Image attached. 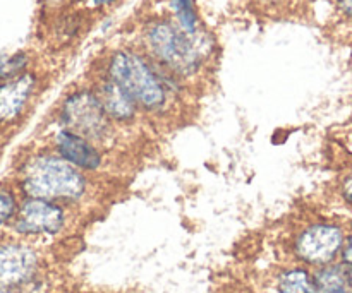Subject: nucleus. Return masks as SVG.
Instances as JSON below:
<instances>
[{
    "label": "nucleus",
    "instance_id": "obj_1",
    "mask_svg": "<svg viewBox=\"0 0 352 293\" xmlns=\"http://www.w3.org/2000/svg\"><path fill=\"white\" fill-rule=\"evenodd\" d=\"M144 55L175 79L199 74L212 43L205 33L189 34L172 17H160L143 30Z\"/></svg>",
    "mask_w": 352,
    "mask_h": 293
},
{
    "label": "nucleus",
    "instance_id": "obj_2",
    "mask_svg": "<svg viewBox=\"0 0 352 293\" xmlns=\"http://www.w3.org/2000/svg\"><path fill=\"white\" fill-rule=\"evenodd\" d=\"M105 78L116 82L138 108L150 113H160L170 102L174 91V75L155 65L144 51L119 48L109 55Z\"/></svg>",
    "mask_w": 352,
    "mask_h": 293
},
{
    "label": "nucleus",
    "instance_id": "obj_3",
    "mask_svg": "<svg viewBox=\"0 0 352 293\" xmlns=\"http://www.w3.org/2000/svg\"><path fill=\"white\" fill-rule=\"evenodd\" d=\"M17 184L24 198L52 202H78L88 191L81 170L55 153H36L19 167Z\"/></svg>",
    "mask_w": 352,
    "mask_h": 293
},
{
    "label": "nucleus",
    "instance_id": "obj_4",
    "mask_svg": "<svg viewBox=\"0 0 352 293\" xmlns=\"http://www.w3.org/2000/svg\"><path fill=\"white\" fill-rule=\"evenodd\" d=\"M58 117L64 129L95 143H103L112 134V120L107 117L93 88H81L62 102Z\"/></svg>",
    "mask_w": 352,
    "mask_h": 293
},
{
    "label": "nucleus",
    "instance_id": "obj_5",
    "mask_svg": "<svg viewBox=\"0 0 352 293\" xmlns=\"http://www.w3.org/2000/svg\"><path fill=\"white\" fill-rule=\"evenodd\" d=\"M346 233L337 223L316 222L305 226L292 242V253L301 264L322 268L336 263L340 256Z\"/></svg>",
    "mask_w": 352,
    "mask_h": 293
},
{
    "label": "nucleus",
    "instance_id": "obj_6",
    "mask_svg": "<svg viewBox=\"0 0 352 293\" xmlns=\"http://www.w3.org/2000/svg\"><path fill=\"white\" fill-rule=\"evenodd\" d=\"M40 253L24 239L0 240V285L9 288H38Z\"/></svg>",
    "mask_w": 352,
    "mask_h": 293
},
{
    "label": "nucleus",
    "instance_id": "obj_7",
    "mask_svg": "<svg viewBox=\"0 0 352 293\" xmlns=\"http://www.w3.org/2000/svg\"><path fill=\"white\" fill-rule=\"evenodd\" d=\"M67 215L60 204L45 199L24 198L12 222V230L21 239L55 237L65 228Z\"/></svg>",
    "mask_w": 352,
    "mask_h": 293
},
{
    "label": "nucleus",
    "instance_id": "obj_8",
    "mask_svg": "<svg viewBox=\"0 0 352 293\" xmlns=\"http://www.w3.org/2000/svg\"><path fill=\"white\" fill-rule=\"evenodd\" d=\"M38 88V75L26 71L0 82V129L14 126L26 112Z\"/></svg>",
    "mask_w": 352,
    "mask_h": 293
},
{
    "label": "nucleus",
    "instance_id": "obj_9",
    "mask_svg": "<svg viewBox=\"0 0 352 293\" xmlns=\"http://www.w3.org/2000/svg\"><path fill=\"white\" fill-rule=\"evenodd\" d=\"M55 150L58 156L81 172H93L102 167L103 156L98 148L91 141L67 129H62L55 134Z\"/></svg>",
    "mask_w": 352,
    "mask_h": 293
},
{
    "label": "nucleus",
    "instance_id": "obj_10",
    "mask_svg": "<svg viewBox=\"0 0 352 293\" xmlns=\"http://www.w3.org/2000/svg\"><path fill=\"white\" fill-rule=\"evenodd\" d=\"M96 96L105 110L107 117L117 124H133L138 117V106L119 86L109 78L102 75L96 81L95 88Z\"/></svg>",
    "mask_w": 352,
    "mask_h": 293
},
{
    "label": "nucleus",
    "instance_id": "obj_11",
    "mask_svg": "<svg viewBox=\"0 0 352 293\" xmlns=\"http://www.w3.org/2000/svg\"><path fill=\"white\" fill-rule=\"evenodd\" d=\"M277 293H316L313 273L305 266L285 268L275 280Z\"/></svg>",
    "mask_w": 352,
    "mask_h": 293
},
{
    "label": "nucleus",
    "instance_id": "obj_12",
    "mask_svg": "<svg viewBox=\"0 0 352 293\" xmlns=\"http://www.w3.org/2000/svg\"><path fill=\"white\" fill-rule=\"evenodd\" d=\"M313 281H315L316 293H339L349 288L346 266H342L340 263L316 268L313 271Z\"/></svg>",
    "mask_w": 352,
    "mask_h": 293
},
{
    "label": "nucleus",
    "instance_id": "obj_13",
    "mask_svg": "<svg viewBox=\"0 0 352 293\" xmlns=\"http://www.w3.org/2000/svg\"><path fill=\"white\" fill-rule=\"evenodd\" d=\"M172 19L189 34L203 33L199 26V17L196 14L195 0H170Z\"/></svg>",
    "mask_w": 352,
    "mask_h": 293
},
{
    "label": "nucleus",
    "instance_id": "obj_14",
    "mask_svg": "<svg viewBox=\"0 0 352 293\" xmlns=\"http://www.w3.org/2000/svg\"><path fill=\"white\" fill-rule=\"evenodd\" d=\"M30 65V55L26 51H16L12 55L0 57V82L23 74Z\"/></svg>",
    "mask_w": 352,
    "mask_h": 293
},
{
    "label": "nucleus",
    "instance_id": "obj_15",
    "mask_svg": "<svg viewBox=\"0 0 352 293\" xmlns=\"http://www.w3.org/2000/svg\"><path fill=\"white\" fill-rule=\"evenodd\" d=\"M19 209L16 192L7 185H0V228L12 225Z\"/></svg>",
    "mask_w": 352,
    "mask_h": 293
},
{
    "label": "nucleus",
    "instance_id": "obj_16",
    "mask_svg": "<svg viewBox=\"0 0 352 293\" xmlns=\"http://www.w3.org/2000/svg\"><path fill=\"white\" fill-rule=\"evenodd\" d=\"M340 264L346 268H352V235L346 237L342 250H340Z\"/></svg>",
    "mask_w": 352,
    "mask_h": 293
},
{
    "label": "nucleus",
    "instance_id": "obj_17",
    "mask_svg": "<svg viewBox=\"0 0 352 293\" xmlns=\"http://www.w3.org/2000/svg\"><path fill=\"white\" fill-rule=\"evenodd\" d=\"M234 2H237V0H201V3H205L208 9L215 10V12H219V10L227 9V7L234 5Z\"/></svg>",
    "mask_w": 352,
    "mask_h": 293
},
{
    "label": "nucleus",
    "instance_id": "obj_18",
    "mask_svg": "<svg viewBox=\"0 0 352 293\" xmlns=\"http://www.w3.org/2000/svg\"><path fill=\"white\" fill-rule=\"evenodd\" d=\"M336 3L337 9L340 10V14L352 21V0H336Z\"/></svg>",
    "mask_w": 352,
    "mask_h": 293
},
{
    "label": "nucleus",
    "instance_id": "obj_19",
    "mask_svg": "<svg viewBox=\"0 0 352 293\" xmlns=\"http://www.w3.org/2000/svg\"><path fill=\"white\" fill-rule=\"evenodd\" d=\"M342 194H344V198H346V201L349 202V204H352V174L346 178V180H344Z\"/></svg>",
    "mask_w": 352,
    "mask_h": 293
},
{
    "label": "nucleus",
    "instance_id": "obj_20",
    "mask_svg": "<svg viewBox=\"0 0 352 293\" xmlns=\"http://www.w3.org/2000/svg\"><path fill=\"white\" fill-rule=\"evenodd\" d=\"M256 5L263 7V9H272V7H278L285 2V0H251Z\"/></svg>",
    "mask_w": 352,
    "mask_h": 293
},
{
    "label": "nucleus",
    "instance_id": "obj_21",
    "mask_svg": "<svg viewBox=\"0 0 352 293\" xmlns=\"http://www.w3.org/2000/svg\"><path fill=\"white\" fill-rule=\"evenodd\" d=\"M0 293H38V288H26V290H19V288H9L0 285Z\"/></svg>",
    "mask_w": 352,
    "mask_h": 293
},
{
    "label": "nucleus",
    "instance_id": "obj_22",
    "mask_svg": "<svg viewBox=\"0 0 352 293\" xmlns=\"http://www.w3.org/2000/svg\"><path fill=\"white\" fill-rule=\"evenodd\" d=\"M117 0H89V3H91L93 7H107V5H112V3H116Z\"/></svg>",
    "mask_w": 352,
    "mask_h": 293
},
{
    "label": "nucleus",
    "instance_id": "obj_23",
    "mask_svg": "<svg viewBox=\"0 0 352 293\" xmlns=\"http://www.w3.org/2000/svg\"><path fill=\"white\" fill-rule=\"evenodd\" d=\"M346 273H347V285L352 290V268H346Z\"/></svg>",
    "mask_w": 352,
    "mask_h": 293
},
{
    "label": "nucleus",
    "instance_id": "obj_24",
    "mask_svg": "<svg viewBox=\"0 0 352 293\" xmlns=\"http://www.w3.org/2000/svg\"><path fill=\"white\" fill-rule=\"evenodd\" d=\"M339 293H352V290H351V288H346V290H342V292H339Z\"/></svg>",
    "mask_w": 352,
    "mask_h": 293
}]
</instances>
